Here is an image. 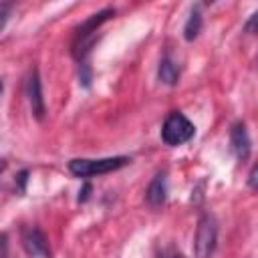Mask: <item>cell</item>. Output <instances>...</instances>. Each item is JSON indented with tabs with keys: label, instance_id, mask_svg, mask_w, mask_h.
<instances>
[{
	"label": "cell",
	"instance_id": "cell-1",
	"mask_svg": "<svg viewBox=\"0 0 258 258\" xmlns=\"http://www.w3.org/2000/svg\"><path fill=\"white\" fill-rule=\"evenodd\" d=\"M115 16V10L113 8H103L99 10L97 14H91L77 30H75V40H73V56L79 58V60H85V56L89 54L91 46L95 44V32L97 28L107 22L109 18Z\"/></svg>",
	"mask_w": 258,
	"mask_h": 258
},
{
	"label": "cell",
	"instance_id": "cell-2",
	"mask_svg": "<svg viewBox=\"0 0 258 258\" xmlns=\"http://www.w3.org/2000/svg\"><path fill=\"white\" fill-rule=\"evenodd\" d=\"M196 135V125L179 111H173L165 117L163 127H161V139L165 145H183Z\"/></svg>",
	"mask_w": 258,
	"mask_h": 258
},
{
	"label": "cell",
	"instance_id": "cell-3",
	"mask_svg": "<svg viewBox=\"0 0 258 258\" xmlns=\"http://www.w3.org/2000/svg\"><path fill=\"white\" fill-rule=\"evenodd\" d=\"M129 163V157L117 155V157H103V159H71L69 171L77 177H89V175H103L109 171H115Z\"/></svg>",
	"mask_w": 258,
	"mask_h": 258
},
{
	"label": "cell",
	"instance_id": "cell-4",
	"mask_svg": "<svg viewBox=\"0 0 258 258\" xmlns=\"http://www.w3.org/2000/svg\"><path fill=\"white\" fill-rule=\"evenodd\" d=\"M216 240H218V222L214 216L206 214V216H202L198 230H196V238H194L196 258H210L214 254Z\"/></svg>",
	"mask_w": 258,
	"mask_h": 258
},
{
	"label": "cell",
	"instance_id": "cell-5",
	"mask_svg": "<svg viewBox=\"0 0 258 258\" xmlns=\"http://www.w3.org/2000/svg\"><path fill=\"white\" fill-rule=\"evenodd\" d=\"M20 240H22V246H24L28 256H32V258H50L48 240L38 228H34V226L22 228V238Z\"/></svg>",
	"mask_w": 258,
	"mask_h": 258
},
{
	"label": "cell",
	"instance_id": "cell-6",
	"mask_svg": "<svg viewBox=\"0 0 258 258\" xmlns=\"http://www.w3.org/2000/svg\"><path fill=\"white\" fill-rule=\"evenodd\" d=\"M26 97H28V105H30V111L32 115L42 121L44 119V113H46V107H44V97H42V85H40V77H38V71L32 69L26 77Z\"/></svg>",
	"mask_w": 258,
	"mask_h": 258
},
{
	"label": "cell",
	"instance_id": "cell-7",
	"mask_svg": "<svg viewBox=\"0 0 258 258\" xmlns=\"http://www.w3.org/2000/svg\"><path fill=\"white\" fill-rule=\"evenodd\" d=\"M230 147H232V151L238 159H242V161L248 159L250 149H252V141H250V135H248L244 123H234L232 125V129H230Z\"/></svg>",
	"mask_w": 258,
	"mask_h": 258
},
{
	"label": "cell",
	"instance_id": "cell-8",
	"mask_svg": "<svg viewBox=\"0 0 258 258\" xmlns=\"http://www.w3.org/2000/svg\"><path fill=\"white\" fill-rule=\"evenodd\" d=\"M165 196H167L165 173H157V175L151 179V183H149V187H147V191H145V200H147L149 206L157 208V206H161V204L165 202Z\"/></svg>",
	"mask_w": 258,
	"mask_h": 258
},
{
	"label": "cell",
	"instance_id": "cell-9",
	"mask_svg": "<svg viewBox=\"0 0 258 258\" xmlns=\"http://www.w3.org/2000/svg\"><path fill=\"white\" fill-rule=\"evenodd\" d=\"M157 77L163 85H175L179 81V69L175 67V62L169 58V56H163L159 60V67H157Z\"/></svg>",
	"mask_w": 258,
	"mask_h": 258
},
{
	"label": "cell",
	"instance_id": "cell-10",
	"mask_svg": "<svg viewBox=\"0 0 258 258\" xmlns=\"http://www.w3.org/2000/svg\"><path fill=\"white\" fill-rule=\"evenodd\" d=\"M200 30H202V12H200V8L196 6V8L191 10V14H189L185 26H183V38H185V40H194V38H198Z\"/></svg>",
	"mask_w": 258,
	"mask_h": 258
},
{
	"label": "cell",
	"instance_id": "cell-11",
	"mask_svg": "<svg viewBox=\"0 0 258 258\" xmlns=\"http://www.w3.org/2000/svg\"><path fill=\"white\" fill-rule=\"evenodd\" d=\"M10 10H12V4H10V2H2V4H0V32H2V28L6 26V22H8Z\"/></svg>",
	"mask_w": 258,
	"mask_h": 258
},
{
	"label": "cell",
	"instance_id": "cell-12",
	"mask_svg": "<svg viewBox=\"0 0 258 258\" xmlns=\"http://www.w3.org/2000/svg\"><path fill=\"white\" fill-rule=\"evenodd\" d=\"M157 258H183V256H181L175 248H171V246H169V248H163V250L157 254Z\"/></svg>",
	"mask_w": 258,
	"mask_h": 258
},
{
	"label": "cell",
	"instance_id": "cell-13",
	"mask_svg": "<svg viewBox=\"0 0 258 258\" xmlns=\"http://www.w3.org/2000/svg\"><path fill=\"white\" fill-rule=\"evenodd\" d=\"M0 258H8V236L0 234Z\"/></svg>",
	"mask_w": 258,
	"mask_h": 258
},
{
	"label": "cell",
	"instance_id": "cell-14",
	"mask_svg": "<svg viewBox=\"0 0 258 258\" xmlns=\"http://www.w3.org/2000/svg\"><path fill=\"white\" fill-rule=\"evenodd\" d=\"M256 16H258V14H256V12H254V14H252V16H250V20H248V22H246V26H244V28H246V32H250V34H252V32H254V24H256Z\"/></svg>",
	"mask_w": 258,
	"mask_h": 258
},
{
	"label": "cell",
	"instance_id": "cell-15",
	"mask_svg": "<svg viewBox=\"0 0 258 258\" xmlns=\"http://www.w3.org/2000/svg\"><path fill=\"white\" fill-rule=\"evenodd\" d=\"M248 185H250V187H256V165L250 169V175H248Z\"/></svg>",
	"mask_w": 258,
	"mask_h": 258
},
{
	"label": "cell",
	"instance_id": "cell-16",
	"mask_svg": "<svg viewBox=\"0 0 258 258\" xmlns=\"http://www.w3.org/2000/svg\"><path fill=\"white\" fill-rule=\"evenodd\" d=\"M89 191H91V185H89V183H85V187H83V191L79 194V202H85V200L89 198Z\"/></svg>",
	"mask_w": 258,
	"mask_h": 258
},
{
	"label": "cell",
	"instance_id": "cell-17",
	"mask_svg": "<svg viewBox=\"0 0 258 258\" xmlns=\"http://www.w3.org/2000/svg\"><path fill=\"white\" fill-rule=\"evenodd\" d=\"M26 175H28V171H20V175H18V181H20V189H24V183H26Z\"/></svg>",
	"mask_w": 258,
	"mask_h": 258
},
{
	"label": "cell",
	"instance_id": "cell-18",
	"mask_svg": "<svg viewBox=\"0 0 258 258\" xmlns=\"http://www.w3.org/2000/svg\"><path fill=\"white\" fill-rule=\"evenodd\" d=\"M4 167H6V163H4V161H2V159H0V171H2V169H4Z\"/></svg>",
	"mask_w": 258,
	"mask_h": 258
},
{
	"label": "cell",
	"instance_id": "cell-19",
	"mask_svg": "<svg viewBox=\"0 0 258 258\" xmlns=\"http://www.w3.org/2000/svg\"><path fill=\"white\" fill-rule=\"evenodd\" d=\"M0 93H2V81H0Z\"/></svg>",
	"mask_w": 258,
	"mask_h": 258
}]
</instances>
